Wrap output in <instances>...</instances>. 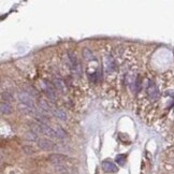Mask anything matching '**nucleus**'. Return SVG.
Instances as JSON below:
<instances>
[{
    "label": "nucleus",
    "instance_id": "nucleus-1",
    "mask_svg": "<svg viewBox=\"0 0 174 174\" xmlns=\"http://www.w3.org/2000/svg\"><path fill=\"white\" fill-rule=\"evenodd\" d=\"M17 99L19 100L21 103H23V104H26V105H28V106H30V108H32V109H36L33 98L30 96V95L25 93V91H19L17 94Z\"/></svg>",
    "mask_w": 174,
    "mask_h": 174
},
{
    "label": "nucleus",
    "instance_id": "nucleus-2",
    "mask_svg": "<svg viewBox=\"0 0 174 174\" xmlns=\"http://www.w3.org/2000/svg\"><path fill=\"white\" fill-rule=\"evenodd\" d=\"M48 160L54 166H62L68 160V157L61 155V154H52L48 156Z\"/></svg>",
    "mask_w": 174,
    "mask_h": 174
},
{
    "label": "nucleus",
    "instance_id": "nucleus-3",
    "mask_svg": "<svg viewBox=\"0 0 174 174\" xmlns=\"http://www.w3.org/2000/svg\"><path fill=\"white\" fill-rule=\"evenodd\" d=\"M38 146L40 147L41 149L43 151H52V149L55 148V145L54 143L48 140V139H39L38 140Z\"/></svg>",
    "mask_w": 174,
    "mask_h": 174
},
{
    "label": "nucleus",
    "instance_id": "nucleus-4",
    "mask_svg": "<svg viewBox=\"0 0 174 174\" xmlns=\"http://www.w3.org/2000/svg\"><path fill=\"white\" fill-rule=\"evenodd\" d=\"M147 95L149 96V98L152 99V100H156L158 99L159 97V91H158V88L155 84L153 83H149L148 87H147Z\"/></svg>",
    "mask_w": 174,
    "mask_h": 174
},
{
    "label": "nucleus",
    "instance_id": "nucleus-5",
    "mask_svg": "<svg viewBox=\"0 0 174 174\" xmlns=\"http://www.w3.org/2000/svg\"><path fill=\"white\" fill-rule=\"evenodd\" d=\"M102 169L104 172H109V173H114V172H117V167L115 164L110 161V160H104L102 161Z\"/></svg>",
    "mask_w": 174,
    "mask_h": 174
},
{
    "label": "nucleus",
    "instance_id": "nucleus-6",
    "mask_svg": "<svg viewBox=\"0 0 174 174\" xmlns=\"http://www.w3.org/2000/svg\"><path fill=\"white\" fill-rule=\"evenodd\" d=\"M41 127H42V131H43V133L45 135H47L48 138H57V134L55 132V130L53 129L52 127L50 126H47V125H44V124H41Z\"/></svg>",
    "mask_w": 174,
    "mask_h": 174
},
{
    "label": "nucleus",
    "instance_id": "nucleus-7",
    "mask_svg": "<svg viewBox=\"0 0 174 174\" xmlns=\"http://www.w3.org/2000/svg\"><path fill=\"white\" fill-rule=\"evenodd\" d=\"M44 90H45V94L47 95V97L51 99V100L54 101V99H55L54 88H53V87H52L48 83H46V84H44Z\"/></svg>",
    "mask_w": 174,
    "mask_h": 174
},
{
    "label": "nucleus",
    "instance_id": "nucleus-8",
    "mask_svg": "<svg viewBox=\"0 0 174 174\" xmlns=\"http://www.w3.org/2000/svg\"><path fill=\"white\" fill-rule=\"evenodd\" d=\"M53 129H54L55 132H56V134H57V139H66L67 137H68L67 132H66V131L64 130V129H62L60 126L55 125L54 127H53Z\"/></svg>",
    "mask_w": 174,
    "mask_h": 174
},
{
    "label": "nucleus",
    "instance_id": "nucleus-9",
    "mask_svg": "<svg viewBox=\"0 0 174 174\" xmlns=\"http://www.w3.org/2000/svg\"><path fill=\"white\" fill-rule=\"evenodd\" d=\"M54 86L57 88L59 91H61V93H66V83L61 79H55L54 80Z\"/></svg>",
    "mask_w": 174,
    "mask_h": 174
},
{
    "label": "nucleus",
    "instance_id": "nucleus-10",
    "mask_svg": "<svg viewBox=\"0 0 174 174\" xmlns=\"http://www.w3.org/2000/svg\"><path fill=\"white\" fill-rule=\"evenodd\" d=\"M106 69H108L109 72H112V71H114V70L116 69L115 60H114L111 56H109V57L106 58Z\"/></svg>",
    "mask_w": 174,
    "mask_h": 174
},
{
    "label": "nucleus",
    "instance_id": "nucleus-11",
    "mask_svg": "<svg viewBox=\"0 0 174 174\" xmlns=\"http://www.w3.org/2000/svg\"><path fill=\"white\" fill-rule=\"evenodd\" d=\"M53 114H54L58 119H61V120H66L67 119V114H66L65 111H62L61 109H55L53 111Z\"/></svg>",
    "mask_w": 174,
    "mask_h": 174
},
{
    "label": "nucleus",
    "instance_id": "nucleus-12",
    "mask_svg": "<svg viewBox=\"0 0 174 174\" xmlns=\"http://www.w3.org/2000/svg\"><path fill=\"white\" fill-rule=\"evenodd\" d=\"M0 108H1V113L2 114H10L12 112V109H11V105L7 103V102H1V104H0Z\"/></svg>",
    "mask_w": 174,
    "mask_h": 174
},
{
    "label": "nucleus",
    "instance_id": "nucleus-13",
    "mask_svg": "<svg viewBox=\"0 0 174 174\" xmlns=\"http://www.w3.org/2000/svg\"><path fill=\"white\" fill-rule=\"evenodd\" d=\"M30 130H31V132L36 133L37 135L40 133H43L42 127H41V124H32V125L30 126Z\"/></svg>",
    "mask_w": 174,
    "mask_h": 174
},
{
    "label": "nucleus",
    "instance_id": "nucleus-14",
    "mask_svg": "<svg viewBox=\"0 0 174 174\" xmlns=\"http://www.w3.org/2000/svg\"><path fill=\"white\" fill-rule=\"evenodd\" d=\"M25 93H27L28 95H30L32 98L33 97H39L38 91H37L32 86H25Z\"/></svg>",
    "mask_w": 174,
    "mask_h": 174
},
{
    "label": "nucleus",
    "instance_id": "nucleus-15",
    "mask_svg": "<svg viewBox=\"0 0 174 174\" xmlns=\"http://www.w3.org/2000/svg\"><path fill=\"white\" fill-rule=\"evenodd\" d=\"M39 106H40V109L44 110V111H51V106L48 104V102L46 100H44V99L39 100Z\"/></svg>",
    "mask_w": 174,
    "mask_h": 174
},
{
    "label": "nucleus",
    "instance_id": "nucleus-16",
    "mask_svg": "<svg viewBox=\"0 0 174 174\" xmlns=\"http://www.w3.org/2000/svg\"><path fill=\"white\" fill-rule=\"evenodd\" d=\"M55 172L57 174H69L67 168L62 164V166H55Z\"/></svg>",
    "mask_w": 174,
    "mask_h": 174
},
{
    "label": "nucleus",
    "instance_id": "nucleus-17",
    "mask_svg": "<svg viewBox=\"0 0 174 174\" xmlns=\"http://www.w3.org/2000/svg\"><path fill=\"white\" fill-rule=\"evenodd\" d=\"M115 161L117 162V164H119V166H124L125 162H126V155H124V154H119V155H117L115 157Z\"/></svg>",
    "mask_w": 174,
    "mask_h": 174
},
{
    "label": "nucleus",
    "instance_id": "nucleus-18",
    "mask_svg": "<svg viewBox=\"0 0 174 174\" xmlns=\"http://www.w3.org/2000/svg\"><path fill=\"white\" fill-rule=\"evenodd\" d=\"M83 56L85 57V59H87V60H90V59H94V55H93V53H91L88 48H85L83 52Z\"/></svg>",
    "mask_w": 174,
    "mask_h": 174
},
{
    "label": "nucleus",
    "instance_id": "nucleus-19",
    "mask_svg": "<svg viewBox=\"0 0 174 174\" xmlns=\"http://www.w3.org/2000/svg\"><path fill=\"white\" fill-rule=\"evenodd\" d=\"M1 99H2L1 102H7V103H9L10 101H12V97L8 94V93H6V94L2 93V94H1Z\"/></svg>",
    "mask_w": 174,
    "mask_h": 174
},
{
    "label": "nucleus",
    "instance_id": "nucleus-20",
    "mask_svg": "<svg viewBox=\"0 0 174 174\" xmlns=\"http://www.w3.org/2000/svg\"><path fill=\"white\" fill-rule=\"evenodd\" d=\"M23 151H24L26 154H33V153H35V149H33L31 146H24V147H23Z\"/></svg>",
    "mask_w": 174,
    "mask_h": 174
},
{
    "label": "nucleus",
    "instance_id": "nucleus-21",
    "mask_svg": "<svg viewBox=\"0 0 174 174\" xmlns=\"http://www.w3.org/2000/svg\"><path fill=\"white\" fill-rule=\"evenodd\" d=\"M26 138L28 139V140H31V141H33V140H37V134L33 133V132H28V133H27V135H26Z\"/></svg>",
    "mask_w": 174,
    "mask_h": 174
}]
</instances>
